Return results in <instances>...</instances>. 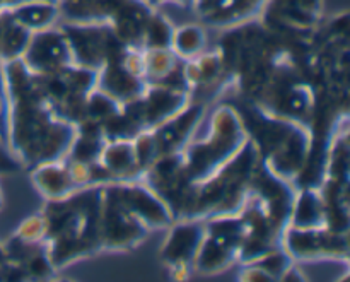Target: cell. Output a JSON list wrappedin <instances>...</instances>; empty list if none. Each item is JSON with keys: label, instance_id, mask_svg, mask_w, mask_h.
Here are the masks:
<instances>
[{"label": "cell", "instance_id": "6da1fadb", "mask_svg": "<svg viewBox=\"0 0 350 282\" xmlns=\"http://www.w3.org/2000/svg\"><path fill=\"white\" fill-rule=\"evenodd\" d=\"M7 140L26 163L44 164L65 156L72 147L77 127L57 123V112L38 88L33 74L21 58L5 62Z\"/></svg>", "mask_w": 350, "mask_h": 282}, {"label": "cell", "instance_id": "7a4b0ae2", "mask_svg": "<svg viewBox=\"0 0 350 282\" xmlns=\"http://www.w3.org/2000/svg\"><path fill=\"white\" fill-rule=\"evenodd\" d=\"M323 0H267L258 19L280 38L308 40L321 24Z\"/></svg>", "mask_w": 350, "mask_h": 282}, {"label": "cell", "instance_id": "3957f363", "mask_svg": "<svg viewBox=\"0 0 350 282\" xmlns=\"http://www.w3.org/2000/svg\"><path fill=\"white\" fill-rule=\"evenodd\" d=\"M21 60L33 74H50L75 65L64 31L55 26L31 34Z\"/></svg>", "mask_w": 350, "mask_h": 282}, {"label": "cell", "instance_id": "277c9868", "mask_svg": "<svg viewBox=\"0 0 350 282\" xmlns=\"http://www.w3.org/2000/svg\"><path fill=\"white\" fill-rule=\"evenodd\" d=\"M267 0H193L195 14L207 26L232 27L260 16Z\"/></svg>", "mask_w": 350, "mask_h": 282}, {"label": "cell", "instance_id": "5b68a950", "mask_svg": "<svg viewBox=\"0 0 350 282\" xmlns=\"http://www.w3.org/2000/svg\"><path fill=\"white\" fill-rule=\"evenodd\" d=\"M120 0H57L60 21L75 24L109 23Z\"/></svg>", "mask_w": 350, "mask_h": 282}, {"label": "cell", "instance_id": "8992f818", "mask_svg": "<svg viewBox=\"0 0 350 282\" xmlns=\"http://www.w3.org/2000/svg\"><path fill=\"white\" fill-rule=\"evenodd\" d=\"M12 14L14 19L26 27L31 33L48 29L55 26L57 21H60V12L55 2H46V0H36V2H27L23 5L16 7L12 10H7Z\"/></svg>", "mask_w": 350, "mask_h": 282}, {"label": "cell", "instance_id": "52a82bcc", "mask_svg": "<svg viewBox=\"0 0 350 282\" xmlns=\"http://www.w3.org/2000/svg\"><path fill=\"white\" fill-rule=\"evenodd\" d=\"M202 238L204 236H202L200 226L183 225L174 231V235H171V240L164 252L174 264V267H185L188 266L190 257L195 255L200 248Z\"/></svg>", "mask_w": 350, "mask_h": 282}, {"label": "cell", "instance_id": "ba28073f", "mask_svg": "<svg viewBox=\"0 0 350 282\" xmlns=\"http://www.w3.org/2000/svg\"><path fill=\"white\" fill-rule=\"evenodd\" d=\"M205 41H207V38H205L204 27L197 26V24H188V26L173 31L170 48L180 58L190 60V58L202 53Z\"/></svg>", "mask_w": 350, "mask_h": 282}, {"label": "cell", "instance_id": "9c48e42d", "mask_svg": "<svg viewBox=\"0 0 350 282\" xmlns=\"http://www.w3.org/2000/svg\"><path fill=\"white\" fill-rule=\"evenodd\" d=\"M27 2H36V0H0V14L16 9V7L23 5V3H27ZM46 2L57 3V0H46Z\"/></svg>", "mask_w": 350, "mask_h": 282}]
</instances>
